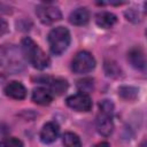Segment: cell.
Returning a JSON list of instances; mask_svg holds the SVG:
<instances>
[{"label":"cell","instance_id":"cell-1","mask_svg":"<svg viewBox=\"0 0 147 147\" xmlns=\"http://www.w3.org/2000/svg\"><path fill=\"white\" fill-rule=\"evenodd\" d=\"M22 53L25 56V59L32 64L33 68L38 70H44L49 67L51 59L49 56L29 37H25L22 39L21 42Z\"/></svg>","mask_w":147,"mask_h":147},{"label":"cell","instance_id":"cell-2","mask_svg":"<svg viewBox=\"0 0 147 147\" xmlns=\"http://www.w3.org/2000/svg\"><path fill=\"white\" fill-rule=\"evenodd\" d=\"M0 67L9 72H20L24 69L23 53L14 45L0 47Z\"/></svg>","mask_w":147,"mask_h":147},{"label":"cell","instance_id":"cell-3","mask_svg":"<svg viewBox=\"0 0 147 147\" xmlns=\"http://www.w3.org/2000/svg\"><path fill=\"white\" fill-rule=\"evenodd\" d=\"M49 49L55 55H61L70 45L71 37L70 32L64 26H56L53 28L47 37Z\"/></svg>","mask_w":147,"mask_h":147},{"label":"cell","instance_id":"cell-4","mask_svg":"<svg viewBox=\"0 0 147 147\" xmlns=\"http://www.w3.org/2000/svg\"><path fill=\"white\" fill-rule=\"evenodd\" d=\"M95 68V60L86 51L78 52L71 62V70L75 74H87Z\"/></svg>","mask_w":147,"mask_h":147},{"label":"cell","instance_id":"cell-5","mask_svg":"<svg viewBox=\"0 0 147 147\" xmlns=\"http://www.w3.org/2000/svg\"><path fill=\"white\" fill-rule=\"evenodd\" d=\"M36 14L39 21L44 24H53L62 18V13L59 7L52 3H40L36 8Z\"/></svg>","mask_w":147,"mask_h":147},{"label":"cell","instance_id":"cell-6","mask_svg":"<svg viewBox=\"0 0 147 147\" xmlns=\"http://www.w3.org/2000/svg\"><path fill=\"white\" fill-rule=\"evenodd\" d=\"M65 102L68 107L76 111H90L93 106L91 96L85 93H77L70 95L67 98Z\"/></svg>","mask_w":147,"mask_h":147},{"label":"cell","instance_id":"cell-7","mask_svg":"<svg viewBox=\"0 0 147 147\" xmlns=\"http://www.w3.org/2000/svg\"><path fill=\"white\" fill-rule=\"evenodd\" d=\"M59 133H60L59 125L55 122H48V123H46L42 126L39 137H40L41 142H44V144H52V142H54L57 139Z\"/></svg>","mask_w":147,"mask_h":147},{"label":"cell","instance_id":"cell-8","mask_svg":"<svg viewBox=\"0 0 147 147\" xmlns=\"http://www.w3.org/2000/svg\"><path fill=\"white\" fill-rule=\"evenodd\" d=\"M96 130L101 136L109 137L114 131L113 116H108L106 114L99 113L96 117Z\"/></svg>","mask_w":147,"mask_h":147},{"label":"cell","instance_id":"cell-9","mask_svg":"<svg viewBox=\"0 0 147 147\" xmlns=\"http://www.w3.org/2000/svg\"><path fill=\"white\" fill-rule=\"evenodd\" d=\"M5 94L15 100H23L26 96V88L21 82L13 80L6 85Z\"/></svg>","mask_w":147,"mask_h":147},{"label":"cell","instance_id":"cell-10","mask_svg":"<svg viewBox=\"0 0 147 147\" xmlns=\"http://www.w3.org/2000/svg\"><path fill=\"white\" fill-rule=\"evenodd\" d=\"M32 101L40 106H47L53 100V94L46 87H37L32 91Z\"/></svg>","mask_w":147,"mask_h":147},{"label":"cell","instance_id":"cell-11","mask_svg":"<svg viewBox=\"0 0 147 147\" xmlns=\"http://www.w3.org/2000/svg\"><path fill=\"white\" fill-rule=\"evenodd\" d=\"M127 60L131 63V65L136 69H145L146 65V60H145V54L140 47H134L127 53Z\"/></svg>","mask_w":147,"mask_h":147},{"label":"cell","instance_id":"cell-12","mask_svg":"<svg viewBox=\"0 0 147 147\" xmlns=\"http://www.w3.org/2000/svg\"><path fill=\"white\" fill-rule=\"evenodd\" d=\"M45 84L48 85V90L51 91L52 94H55V95H61L63 92L67 91L68 88V82L63 78H49V77H46L45 82H42Z\"/></svg>","mask_w":147,"mask_h":147},{"label":"cell","instance_id":"cell-13","mask_svg":"<svg viewBox=\"0 0 147 147\" xmlns=\"http://www.w3.org/2000/svg\"><path fill=\"white\" fill-rule=\"evenodd\" d=\"M88 20L90 13L85 7H79L71 11V14L69 15V22L74 25H84L88 22Z\"/></svg>","mask_w":147,"mask_h":147},{"label":"cell","instance_id":"cell-14","mask_svg":"<svg viewBox=\"0 0 147 147\" xmlns=\"http://www.w3.org/2000/svg\"><path fill=\"white\" fill-rule=\"evenodd\" d=\"M117 22L116 15H114L110 11H100L95 15V23L98 26L103 29H109L115 25Z\"/></svg>","mask_w":147,"mask_h":147},{"label":"cell","instance_id":"cell-15","mask_svg":"<svg viewBox=\"0 0 147 147\" xmlns=\"http://www.w3.org/2000/svg\"><path fill=\"white\" fill-rule=\"evenodd\" d=\"M64 147H82L80 138L74 132H65L62 138Z\"/></svg>","mask_w":147,"mask_h":147},{"label":"cell","instance_id":"cell-16","mask_svg":"<svg viewBox=\"0 0 147 147\" xmlns=\"http://www.w3.org/2000/svg\"><path fill=\"white\" fill-rule=\"evenodd\" d=\"M118 94L124 100L132 101L138 96V88L132 86H122L118 88Z\"/></svg>","mask_w":147,"mask_h":147},{"label":"cell","instance_id":"cell-17","mask_svg":"<svg viewBox=\"0 0 147 147\" xmlns=\"http://www.w3.org/2000/svg\"><path fill=\"white\" fill-rule=\"evenodd\" d=\"M103 67H105V72L108 77H118L121 75V68L117 65L116 62L111 60H106Z\"/></svg>","mask_w":147,"mask_h":147},{"label":"cell","instance_id":"cell-18","mask_svg":"<svg viewBox=\"0 0 147 147\" xmlns=\"http://www.w3.org/2000/svg\"><path fill=\"white\" fill-rule=\"evenodd\" d=\"M77 88H78L79 93L88 94V93L92 92L93 88H94L93 79H92V78H84V79L78 80V83H77Z\"/></svg>","mask_w":147,"mask_h":147},{"label":"cell","instance_id":"cell-19","mask_svg":"<svg viewBox=\"0 0 147 147\" xmlns=\"http://www.w3.org/2000/svg\"><path fill=\"white\" fill-rule=\"evenodd\" d=\"M99 109H100V113L102 114H106L108 116H113L114 114V103L110 101V100H101L99 102Z\"/></svg>","mask_w":147,"mask_h":147},{"label":"cell","instance_id":"cell-20","mask_svg":"<svg viewBox=\"0 0 147 147\" xmlns=\"http://www.w3.org/2000/svg\"><path fill=\"white\" fill-rule=\"evenodd\" d=\"M0 147H23V142L15 137H10L1 140Z\"/></svg>","mask_w":147,"mask_h":147},{"label":"cell","instance_id":"cell-21","mask_svg":"<svg viewBox=\"0 0 147 147\" xmlns=\"http://www.w3.org/2000/svg\"><path fill=\"white\" fill-rule=\"evenodd\" d=\"M125 16L129 21H132V22H138L141 20V16L139 15V13L136 10V9H129L125 11Z\"/></svg>","mask_w":147,"mask_h":147},{"label":"cell","instance_id":"cell-22","mask_svg":"<svg viewBox=\"0 0 147 147\" xmlns=\"http://www.w3.org/2000/svg\"><path fill=\"white\" fill-rule=\"evenodd\" d=\"M8 31V24L3 18H0V36L5 34Z\"/></svg>","mask_w":147,"mask_h":147},{"label":"cell","instance_id":"cell-23","mask_svg":"<svg viewBox=\"0 0 147 147\" xmlns=\"http://www.w3.org/2000/svg\"><path fill=\"white\" fill-rule=\"evenodd\" d=\"M93 147H110V146H109L108 142H99V144H96V145L93 146Z\"/></svg>","mask_w":147,"mask_h":147}]
</instances>
